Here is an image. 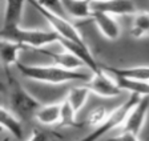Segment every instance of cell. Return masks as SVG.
Segmentation results:
<instances>
[{"instance_id":"obj_27","label":"cell","mask_w":149,"mask_h":141,"mask_svg":"<svg viewBox=\"0 0 149 141\" xmlns=\"http://www.w3.org/2000/svg\"><path fill=\"white\" fill-rule=\"evenodd\" d=\"M0 89H1V85H0Z\"/></svg>"},{"instance_id":"obj_25","label":"cell","mask_w":149,"mask_h":141,"mask_svg":"<svg viewBox=\"0 0 149 141\" xmlns=\"http://www.w3.org/2000/svg\"><path fill=\"white\" fill-rule=\"evenodd\" d=\"M88 1L92 4V3H97V1H104V0H88Z\"/></svg>"},{"instance_id":"obj_5","label":"cell","mask_w":149,"mask_h":141,"mask_svg":"<svg viewBox=\"0 0 149 141\" xmlns=\"http://www.w3.org/2000/svg\"><path fill=\"white\" fill-rule=\"evenodd\" d=\"M28 1H29V4H32V7H33L35 10L48 22V24H49L51 28H52V31L56 32L59 38L67 39V40H71V41H73V43L81 44V45H87L84 38L81 36L80 32H79L77 27L74 24H72L67 17H64V16H61V15H57V13L44 8L41 4L37 3L36 0H28Z\"/></svg>"},{"instance_id":"obj_2","label":"cell","mask_w":149,"mask_h":141,"mask_svg":"<svg viewBox=\"0 0 149 141\" xmlns=\"http://www.w3.org/2000/svg\"><path fill=\"white\" fill-rule=\"evenodd\" d=\"M0 39L8 40L12 43H17L23 47H31L36 51L49 45V44L57 43L59 36L56 32L45 31V29H25L22 27L15 28H1L0 29Z\"/></svg>"},{"instance_id":"obj_1","label":"cell","mask_w":149,"mask_h":141,"mask_svg":"<svg viewBox=\"0 0 149 141\" xmlns=\"http://www.w3.org/2000/svg\"><path fill=\"white\" fill-rule=\"evenodd\" d=\"M17 69L20 71L24 77L39 83H47V84H63V83L71 81H88L91 76L81 71H72L65 69L56 65H28L19 61L16 64Z\"/></svg>"},{"instance_id":"obj_7","label":"cell","mask_w":149,"mask_h":141,"mask_svg":"<svg viewBox=\"0 0 149 141\" xmlns=\"http://www.w3.org/2000/svg\"><path fill=\"white\" fill-rule=\"evenodd\" d=\"M149 112V96H141L137 104L130 109L129 115L127 116V120L123 124V131L130 132L133 135H140V132L145 124L146 116Z\"/></svg>"},{"instance_id":"obj_26","label":"cell","mask_w":149,"mask_h":141,"mask_svg":"<svg viewBox=\"0 0 149 141\" xmlns=\"http://www.w3.org/2000/svg\"><path fill=\"white\" fill-rule=\"evenodd\" d=\"M3 141H9V138H8V137H7V138H4V140H3Z\"/></svg>"},{"instance_id":"obj_14","label":"cell","mask_w":149,"mask_h":141,"mask_svg":"<svg viewBox=\"0 0 149 141\" xmlns=\"http://www.w3.org/2000/svg\"><path fill=\"white\" fill-rule=\"evenodd\" d=\"M61 6L65 13L74 19L92 17V4L88 0H61Z\"/></svg>"},{"instance_id":"obj_8","label":"cell","mask_w":149,"mask_h":141,"mask_svg":"<svg viewBox=\"0 0 149 141\" xmlns=\"http://www.w3.org/2000/svg\"><path fill=\"white\" fill-rule=\"evenodd\" d=\"M92 11L104 12L112 16H133L139 10L132 0H104L92 3Z\"/></svg>"},{"instance_id":"obj_3","label":"cell","mask_w":149,"mask_h":141,"mask_svg":"<svg viewBox=\"0 0 149 141\" xmlns=\"http://www.w3.org/2000/svg\"><path fill=\"white\" fill-rule=\"evenodd\" d=\"M6 76H7V80H8V87H9L8 94H9V103H11L12 112L15 115H17V117L22 120H28V119H31V117H35L36 110L43 104L37 100V99H35L9 73V71H6Z\"/></svg>"},{"instance_id":"obj_10","label":"cell","mask_w":149,"mask_h":141,"mask_svg":"<svg viewBox=\"0 0 149 141\" xmlns=\"http://www.w3.org/2000/svg\"><path fill=\"white\" fill-rule=\"evenodd\" d=\"M102 71L112 73L116 77H124L130 80H139V81H149V65L130 67V68H116V67L102 65L100 64Z\"/></svg>"},{"instance_id":"obj_18","label":"cell","mask_w":149,"mask_h":141,"mask_svg":"<svg viewBox=\"0 0 149 141\" xmlns=\"http://www.w3.org/2000/svg\"><path fill=\"white\" fill-rule=\"evenodd\" d=\"M116 83L123 91H128L139 96H149V81H139L124 77H116Z\"/></svg>"},{"instance_id":"obj_16","label":"cell","mask_w":149,"mask_h":141,"mask_svg":"<svg viewBox=\"0 0 149 141\" xmlns=\"http://www.w3.org/2000/svg\"><path fill=\"white\" fill-rule=\"evenodd\" d=\"M61 115V103L41 105L35 113V119L43 125H59Z\"/></svg>"},{"instance_id":"obj_11","label":"cell","mask_w":149,"mask_h":141,"mask_svg":"<svg viewBox=\"0 0 149 141\" xmlns=\"http://www.w3.org/2000/svg\"><path fill=\"white\" fill-rule=\"evenodd\" d=\"M39 52L47 55V56H49L51 59L55 61L56 65L61 67V68L77 71V69L85 67L84 65V63L79 59L77 56H76V55L71 53V52H68V51H65V49L63 51V52H52V51H48V49L41 48V49H39Z\"/></svg>"},{"instance_id":"obj_9","label":"cell","mask_w":149,"mask_h":141,"mask_svg":"<svg viewBox=\"0 0 149 141\" xmlns=\"http://www.w3.org/2000/svg\"><path fill=\"white\" fill-rule=\"evenodd\" d=\"M92 20L105 39H108V40H117L120 38L121 27L118 24V22L112 15L93 11Z\"/></svg>"},{"instance_id":"obj_17","label":"cell","mask_w":149,"mask_h":141,"mask_svg":"<svg viewBox=\"0 0 149 141\" xmlns=\"http://www.w3.org/2000/svg\"><path fill=\"white\" fill-rule=\"evenodd\" d=\"M146 35H149V12L137 11L133 15L130 36L133 39H141Z\"/></svg>"},{"instance_id":"obj_13","label":"cell","mask_w":149,"mask_h":141,"mask_svg":"<svg viewBox=\"0 0 149 141\" xmlns=\"http://www.w3.org/2000/svg\"><path fill=\"white\" fill-rule=\"evenodd\" d=\"M6 12H4V23L1 28H15L20 27L23 17L25 0H6Z\"/></svg>"},{"instance_id":"obj_19","label":"cell","mask_w":149,"mask_h":141,"mask_svg":"<svg viewBox=\"0 0 149 141\" xmlns=\"http://www.w3.org/2000/svg\"><path fill=\"white\" fill-rule=\"evenodd\" d=\"M91 91L88 89L85 85H81V87H73L69 89L68 94H67V100L71 104V107L73 108V110L76 113L81 109V108L85 105L88 100V96H89Z\"/></svg>"},{"instance_id":"obj_22","label":"cell","mask_w":149,"mask_h":141,"mask_svg":"<svg viewBox=\"0 0 149 141\" xmlns=\"http://www.w3.org/2000/svg\"><path fill=\"white\" fill-rule=\"evenodd\" d=\"M56 138H61L59 133H52V132H44L40 129H35L32 132L31 137L28 141H55Z\"/></svg>"},{"instance_id":"obj_20","label":"cell","mask_w":149,"mask_h":141,"mask_svg":"<svg viewBox=\"0 0 149 141\" xmlns=\"http://www.w3.org/2000/svg\"><path fill=\"white\" fill-rule=\"evenodd\" d=\"M76 115L77 113L73 110L68 100L64 99L61 101V115H60L59 125L64 126V128H80L81 124L76 121Z\"/></svg>"},{"instance_id":"obj_4","label":"cell","mask_w":149,"mask_h":141,"mask_svg":"<svg viewBox=\"0 0 149 141\" xmlns=\"http://www.w3.org/2000/svg\"><path fill=\"white\" fill-rule=\"evenodd\" d=\"M140 97H141V96H139V94L130 93L129 99H128L125 103H123L121 105H118L117 108H115L112 112H109L107 120L102 122L101 125L96 126L95 131L91 132L89 135L84 136L83 138L76 140V141H97L99 138H101L102 136H105L107 133H109V132L113 131V129L121 128L123 124L125 122V120H127V116L129 115L130 109L137 104Z\"/></svg>"},{"instance_id":"obj_6","label":"cell","mask_w":149,"mask_h":141,"mask_svg":"<svg viewBox=\"0 0 149 141\" xmlns=\"http://www.w3.org/2000/svg\"><path fill=\"white\" fill-rule=\"evenodd\" d=\"M85 87L91 91V93L101 97H116L123 92V89L116 83V78L108 76L102 69L97 73H93L92 77L85 83Z\"/></svg>"},{"instance_id":"obj_21","label":"cell","mask_w":149,"mask_h":141,"mask_svg":"<svg viewBox=\"0 0 149 141\" xmlns=\"http://www.w3.org/2000/svg\"><path fill=\"white\" fill-rule=\"evenodd\" d=\"M109 112L108 109H107L105 107H96V108H93L92 110H91L89 113H88V116H87V124L91 126H99L101 125L102 122L107 120V117H108Z\"/></svg>"},{"instance_id":"obj_23","label":"cell","mask_w":149,"mask_h":141,"mask_svg":"<svg viewBox=\"0 0 149 141\" xmlns=\"http://www.w3.org/2000/svg\"><path fill=\"white\" fill-rule=\"evenodd\" d=\"M39 4L47 8V10L52 11V12L57 13V15H61L64 16L65 15V11L61 6V0H36Z\"/></svg>"},{"instance_id":"obj_28","label":"cell","mask_w":149,"mask_h":141,"mask_svg":"<svg viewBox=\"0 0 149 141\" xmlns=\"http://www.w3.org/2000/svg\"><path fill=\"white\" fill-rule=\"evenodd\" d=\"M0 131H1V128H0Z\"/></svg>"},{"instance_id":"obj_15","label":"cell","mask_w":149,"mask_h":141,"mask_svg":"<svg viewBox=\"0 0 149 141\" xmlns=\"http://www.w3.org/2000/svg\"><path fill=\"white\" fill-rule=\"evenodd\" d=\"M0 128L7 129L15 138L20 140L23 137L24 129L22 125V120L19 119L13 112L0 107Z\"/></svg>"},{"instance_id":"obj_24","label":"cell","mask_w":149,"mask_h":141,"mask_svg":"<svg viewBox=\"0 0 149 141\" xmlns=\"http://www.w3.org/2000/svg\"><path fill=\"white\" fill-rule=\"evenodd\" d=\"M107 141H140V140H139V136L137 135H133V133H130V132L123 131L120 135L113 136V137L108 138Z\"/></svg>"},{"instance_id":"obj_12","label":"cell","mask_w":149,"mask_h":141,"mask_svg":"<svg viewBox=\"0 0 149 141\" xmlns=\"http://www.w3.org/2000/svg\"><path fill=\"white\" fill-rule=\"evenodd\" d=\"M23 49L24 47L20 44L0 39V64L4 67V72L9 71L11 67L19 63L17 57L20 51Z\"/></svg>"}]
</instances>
